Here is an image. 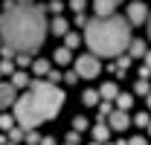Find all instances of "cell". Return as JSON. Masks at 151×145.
<instances>
[{"label": "cell", "mask_w": 151, "mask_h": 145, "mask_svg": "<svg viewBox=\"0 0 151 145\" xmlns=\"http://www.w3.org/2000/svg\"><path fill=\"white\" fill-rule=\"evenodd\" d=\"M47 18L44 12L26 3H15L0 15V41L15 52H32L47 38Z\"/></svg>", "instance_id": "6da1fadb"}, {"label": "cell", "mask_w": 151, "mask_h": 145, "mask_svg": "<svg viewBox=\"0 0 151 145\" xmlns=\"http://www.w3.org/2000/svg\"><path fill=\"white\" fill-rule=\"evenodd\" d=\"M61 108H64V90H58V84L32 81L29 90L18 96V102H15V122L23 131H32L41 122L58 116Z\"/></svg>", "instance_id": "7a4b0ae2"}, {"label": "cell", "mask_w": 151, "mask_h": 145, "mask_svg": "<svg viewBox=\"0 0 151 145\" xmlns=\"http://www.w3.org/2000/svg\"><path fill=\"white\" fill-rule=\"evenodd\" d=\"M84 41L90 47V52L99 58H113L122 55L131 44V29H128V18L119 15H108V18H93L84 26Z\"/></svg>", "instance_id": "3957f363"}, {"label": "cell", "mask_w": 151, "mask_h": 145, "mask_svg": "<svg viewBox=\"0 0 151 145\" xmlns=\"http://www.w3.org/2000/svg\"><path fill=\"white\" fill-rule=\"evenodd\" d=\"M99 70H102V64H99V58H96L93 52L76 58V75H78V78H96Z\"/></svg>", "instance_id": "277c9868"}, {"label": "cell", "mask_w": 151, "mask_h": 145, "mask_svg": "<svg viewBox=\"0 0 151 145\" xmlns=\"http://www.w3.org/2000/svg\"><path fill=\"white\" fill-rule=\"evenodd\" d=\"M128 23H134V26H139V23H145L148 20V6L142 3V0H134V3H128Z\"/></svg>", "instance_id": "5b68a950"}, {"label": "cell", "mask_w": 151, "mask_h": 145, "mask_svg": "<svg viewBox=\"0 0 151 145\" xmlns=\"http://www.w3.org/2000/svg\"><path fill=\"white\" fill-rule=\"evenodd\" d=\"M15 102H18V90L12 87V81H9V84H3V81H0V110L15 108Z\"/></svg>", "instance_id": "8992f818"}, {"label": "cell", "mask_w": 151, "mask_h": 145, "mask_svg": "<svg viewBox=\"0 0 151 145\" xmlns=\"http://www.w3.org/2000/svg\"><path fill=\"white\" fill-rule=\"evenodd\" d=\"M119 3H122V0H93L96 18H108V15H113V9H116Z\"/></svg>", "instance_id": "52a82bcc"}, {"label": "cell", "mask_w": 151, "mask_h": 145, "mask_svg": "<svg viewBox=\"0 0 151 145\" xmlns=\"http://www.w3.org/2000/svg\"><path fill=\"white\" fill-rule=\"evenodd\" d=\"M108 122H111V128H113V131H125V128L131 125V119H128V110H113Z\"/></svg>", "instance_id": "ba28073f"}, {"label": "cell", "mask_w": 151, "mask_h": 145, "mask_svg": "<svg viewBox=\"0 0 151 145\" xmlns=\"http://www.w3.org/2000/svg\"><path fill=\"white\" fill-rule=\"evenodd\" d=\"M50 32H55V35H67V32H70V23H67V18L55 15V18H52V23H50Z\"/></svg>", "instance_id": "9c48e42d"}, {"label": "cell", "mask_w": 151, "mask_h": 145, "mask_svg": "<svg viewBox=\"0 0 151 145\" xmlns=\"http://www.w3.org/2000/svg\"><path fill=\"white\" fill-rule=\"evenodd\" d=\"M73 50H67V47H58L55 52H52V61H55L58 67H64V64H70V61H73Z\"/></svg>", "instance_id": "30bf717a"}, {"label": "cell", "mask_w": 151, "mask_h": 145, "mask_svg": "<svg viewBox=\"0 0 151 145\" xmlns=\"http://www.w3.org/2000/svg\"><path fill=\"white\" fill-rule=\"evenodd\" d=\"M145 52H148L145 41H131V44H128V55H131V58H145Z\"/></svg>", "instance_id": "8fae6325"}, {"label": "cell", "mask_w": 151, "mask_h": 145, "mask_svg": "<svg viewBox=\"0 0 151 145\" xmlns=\"http://www.w3.org/2000/svg\"><path fill=\"white\" fill-rule=\"evenodd\" d=\"M108 136H111V125L99 122V125L93 128V139H96V142H108Z\"/></svg>", "instance_id": "7c38bea8"}, {"label": "cell", "mask_w": 151, "mask_h": 145, "mask_svg": "<svg viewBox=\"0 0 151 145\" xmlns=\"http://www.w3.org/2000/svg\"><path fill=\"white\" fill-rule=\"evenodd\" d=\"M99 96H102L105 102H111V99H116V96H119V87H116L113 81H108V84H102V90H99Z\"/></svg>", "instance_id": "4fadbf2b"}, {"label": "cell", "mask_w": 151, "mask_h": 145, "mask_svg": "<svg viewBox=\"0 0 151 145\" xmlns=\"http://www.w3.org/2000/svg\"><path fill=\"white\" fill-rule=\"evenodd\" d=\"M32 81H29V72H23V70H18L15 75H12V87L18 90V87H29Z\"/></svg>", "instance_id": "5bb4252c"}, {"label": "cell", "mask_w": 151, "mask_h": 145, "mask_svg": "<svg viewBox=\"0 0 151 145\" xmlns=\"http://www.w3.org/2000/svg\"><path fill=\"white\" fill-rule=\"evenodd\" d=\"M81 102H84L87 108L99 105V90H84V93H81Z\"/></svg>", "instance_id": "9a60e30c"}, {"label": "cell", "mask_w": 151, "mask_h": 145, "mask_svg": "<svg viewBox=\"0 0 151 145\" xmlns=\"http://www.w3.org/2000/svg\"><path fill=\"white\" fill-rule=\"evenodd\" d=\"M32 72H35V75H50V61L38 58L35 64H32Z\"/></svg>", "instance_id": "2e32d148"}, {"label": "cell", "mask_w": 151, "mask_h": 145, "mask_svg": "<svg viewBox=\"0 0 151 145\" xmlns=\"http://www.w3.org/2000/svg\"><path fill=\"white\" fill-rule=\"evenodd\" d=\"M116 105H119V110H128L134 105V99L128 96V93H119V96H116Z\"/></svg>", "instance_id": "e0dca14e"}, {"label": "cell", "mask_w": 151, "mask_h": 145, "mask_svg": "<svg viewBox=\"0 0 151 145\" xmlns=\"http://www.w3.org/2000/svg\"><path fill=\"white\" fill-rule=\"evenodd\" d=\"M9 139H12V142H20V139H26V131H23V128H12V131H9Z\"/></svg>", "instance_id": "ac0fdd59"}, {"label": "cell", "mask_w": 151, "mask_h": 145, "mask_svg": "<svg viewBox=\"0 0 151 145\" xmlns=\"http://www.w3.org/2000/svg\"><path fill=\"white\" fill-rule=\"evenodd\" d=\"M70 9H73L76 15H81V12L87 9V0H70Z\"/></svg>", "instance_id": "d6986e66"}, {"label": "cell", "mask_w": 151, "mask_h": 145, "mask_svg": "<svg viewBox=\"0 0 151 145\" xmlns=\"http://www.w3.org/2000/svg\"><path fill=\"white\" fill-rule=\"evenodd\" d=\"M0 128H3V131H12V128H15V119H12L9 113H3V116H0Z\"/></svg>", "instance_id": "ffe728a7"}, {"label": "cell", "mask_w": 151, "mask_h": 145, "mask_svg": "<svg viewBox=\"0 0 151 145\" xmlns=\"http://www.w3.org/2000/svg\"><path fill=\"white\" fill-rule=\"evenodd\" d=\"M81 44V35H76V32H67V50H73Z\"/></svg>", "instance_id": "44dd1931"}, {"label": "cell", "mask_w": 151, "mask_h": 145, "mask_svg": "<svg viewBox=\"0 0 151 145\" xmlns=\"http://www.w3.org/2000/svg\"><path fill=\"white\" fill-rule=\"evenodd\" d=\"M134 125H139V128H148V125H151L148 113H137V119H134Z\"/></svg>", "instance_id": "7402d4cb"}, {"label": "cell", "mask_w": 151, "mask_h": 145, "mask_svg": "<svg viewBox=\"0 0 151 145\" xmlns=\"http://www.w3.org/2000/svg\"><path fill=\"white\" fill-rule=\"evenodd\" d=\"M134 90H137V93H139V96H148V81H145V78H139V81H137V87H134Z\"/></svg>", "instance_id": "603a6c76"}, {"label": "cell", "mask_w": 151, "mask_h": 145, "mask_svg": "<svg viewBox=\"0 0 151 145\" xmlns=\"http://www.w3.org/2000/svg\"><path fill=\"white\" fill-rule=\"evenodd\" d=\"M0 72H3V75H15V70H12V58H6V61L0 64Z\"/></svg>", "instance_id": "cb8c5ba5"}, {"label": "cell", "mask_w": 151, "mask_h": 145, "mask_svg": "<svg viewBox=\"0 0 151 145\" xmlns=\"http://www.w3.org/2000/svg\"><path fill=\"white\" fill-rule=\"evenodd\" d=\"M84 128H87V119H84V116H76L73 119V131H84Z\"/></svg>", "instance_id": "d4e9b609"}, {"label": "cell", "mask_w": 151, "mask_h": 145, "mask_svg": "<svg viewBox=\"0 0 151 145\" xmlns=\"http://www.w3.org/2000/svg\"><path fill=\"white\" fill-rule=\"evenodd\" d=\"M26 145H41V136L32 134V131H26Z\"/></svg>", "instance_id": "484cf974"}, {"label": "cell", "mask_w": 151, "mask_h": 145, "mask_svg": "<svg viewBox=\"0 0 151 145\" xmlns=\"http://www.w3.org/2000/svg\"><path fill=\"white\" fill-rule=\"evenodd\" d=\"M99 116L105 119V116H111V102H105V105H99Z\"/></svg>", "instance_id": "4316f807"}, {"label": "cell", "mask_w": 151, "mask_h": 145, "mask_svg": "<svg viewBox=\"0 0 151 145\" xmlns=\"http://www.w3.org/2000/svg\"><path fill=\"white\" fill-rule=\"evenodd\" d=\"M61 9H64V6H61L58 0H52V3H50V12H52V15H61Z\"/></svg>", "instance_id": "83f0119b"}, {"label": "cell", "mask_w": 151, "mask_h": 145, "mask_svg": "<svg viewBox=\"0 0 151 145\" xmlns=\"http://www.w3.org/2000/svg\"><path fill=\"white\" fill-rule=\"evenodd\" d=\"M128 145H148V142H145V136H131Z\"/></svg>", "instance_id": "f1b7e54d"}, {"label": "cell", "mask_w": 151, "mask_h": 145, "mask_svg": "<svg viewBox=\"0 0 151 145\" xmlns=\"http://www.w3.org/2000/svg\"><path fill=\"white\" fill-rule=\"evenodd\" d=\"M64 81H67V84H76V81H78V75H76V70H73V72H67V75H64Z\"/></svg>", "instance_id": "f546056e"}, {"label": "cell", "mask_w": 151, "mask_h": 145, "mask_svg": "<svg viewBox=\"0 0 151 145\" xmlns=\"http://www.w3.org/2000/svg\"><path fill=\"white\" fill-rule=\"evenodd\" d=\"M58 78H61V75H58L55 70H50V75H47V81H50V84H58Z\"/></svg>", "instance_id": "4dcf8cb0"}, {"label": "cell", "mask_w": 151, "mask_h": 145, "mask_svg": "<svg viewBox=\"0 0 151 145\" xmlns=\"http://www.w3.org/2000/svg\"><path fill=\"white\" fill-rule=\"evenodd\" d=\"M76 26H87V18H84V12H81V15H76Z\"/></svg>", "instance_id": "1f68e13d"}, {"label": "cell", "mask_w": 151, "mask_h": 145, "mask_svg": "<svg viewBox=\"0 0 151 145\" xmlns=\"http://www.w3.org/2000/svg\"><path fill=\"white\" fill-rule=\"evenodd\" d=\"M18 64H20V67H26V64H29V55L20 52V55H18Z\"/></svg>", "instance_id": "d6a6232c"}, {"label": "cell", "mask_w": 151, "mask_h": 145, "mask_svg": "<svg viewBox=\"0 0 151 145\" xmlns=\"http://www.w3.org/2000/svg\"><path fill=\"white\" fill-rule=\"evenodd\" d=\"M76 142H78V131H73V134L67 136V145H76Z\"/></svg>", "instance_id": "836d02e7"}, {"label": "cell", "mask_w": 151, "mask_h": 145, "mask_svg": "<svg viewBox=\"0 0 151 145\" xmlns=\"http://www.w3.org/2000/svg\"><path fill=\"white\" fill-rule=\"evenodd\" d=\"M41 145H55V139H52V136H44V139H41Z\"/></svg>", "instance_id": "e575fe53"}, {"label": "cell", "mask_w": 151, "mask_h": 145, "mask_svg": "<svg viewBox=\"0 0 151 145\" xmlns=\"http://www.w3.org/2000/svg\"><path fill=\"white\" fill-rule=\"evenodd\" d=\"M145 67L151 70V52H145Z\"/></svg>", "instance_id": "d590c367"}, {"label": "cell", "mask_w": 151, "mask_h": 145, "mask_svg": "<svg viewBox=\"0 0 151 145\" xmlns=\"http://www.w3.org/2000/svg\"><path fill=\"white\" fill-rule=\"evenodd\" d=\"M145 102H148V108H151V93H148V96H145Z\"/></svg>", "instance_id": "8d00e7d4"}, {"label": "cell", "mask_w": 151, "mask_h": 145, "mask_svg": "<svg viewBox=\"0 0 151 145\" xmlns=\"http://www.w3.org/2000/svg\"><path fill=\"white\" fill-rule=\"evenodd\" d=\"M148 35H151V23H148Z\"/></svg>", "instance_id": "74e56055"}, {"label": "cell", "mask_w": 151, "mask_h": 145, "mask_svg": "<svg viewBox=\"0 0 151 145\" xmlns=\"http://www.w3.org/2000/svg\"><path fill=\"white\" fill-rule=\"evenodd\" d=\"M148 134H151V125H148Z\"/></svg>", "instance_id": "f35d334b"}, {"label": "cell", "mask_w": 151, "mask_h": 145, "mask_svg": "<svg viewBox=\"0 0 151 145\" xmlns=\"http://www.w3.org/2000/svg\"><path fill=\"white\" fill-rule=\"evenodd\" d=\"M0 47H3V41H0Z\"/></svg>", "instance_id": "ab89813d"}, {"label": "cell", "mask_w": 151, "mask_h": 145, "mask_svg": "<svg viewBox=\"0 0 151 145\" xmlns=\"http://www.w3.org/2000/svg\"><path fill=\"white\" fill-rule=\"evenodd\" d=\"M0 75H3V72H0Z\"/></svg>", "instance_id": "60d3db41"}]
</instances>
